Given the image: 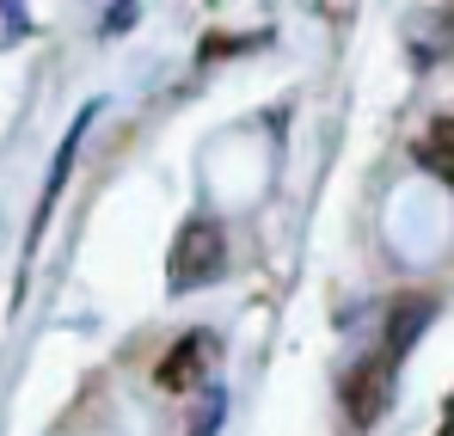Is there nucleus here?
I'll use <instances>...</instances> for the list:
<instances>
[{
  "instance_id": "6e6552de",
  "label": "nucleus",
  "mask_w": 454,
  "mask_h": 436,
  "mask_svg": "<svg viewBox=\"0 0 454 436\" xmlns=\"http://www.w3.org/2000/svg\"><path fill=\"white\" fill-rule=\"evenodd\" d=\"M222 406H227L222 393H209V406H203V418L191 424V436H215V431H222Z\"/></svg>"
},
{
  "instance_id": "20e7f679",
  "label": "nucleus",
  "mask_w": 454,
  "mask_h": 436,
  "mask_svg": "<svg viewBox=\"0 0 454 436\" xmlns=\"http://www.w3.org/2000/svg\"><path fill=\"white\" fill-rule=\"evenodd\" d=\"M430 320H436V295H405V301H393V320H387V357H405Z\"/></svg>"
},
{
  "instance_id": "f03ea898",
  "label": "nucleus",
  "mask_w": 454,
  "mask_h": 436,
  "mask_svg": "<svg viewBox=\"0 0 454 436\" xmlns=\"http://www.w3.org/2000/svg\"><path fill=\"white\" fill-rule=\"evenodd\" d=\"M387 400H393V357H387V351L356 357L350 375H344V412H350L356 424H380Z\"/></svg>"
},
{
  "instance_id": "f257e3e1",
  "label": "nucleus",
  "mask_w": 454,
  "mask_h": 436,
  "mask_svg": "<svg viewBox=\"0 0 454 436\" xmlns=\"http://www.w3.org/2000/svg\"><path fill=\"white\" fill-rule=\"evenodd\" d=\"M227 265V234L215 216H191L178 227V240H172V271H166V283L172 295H191L203 289V283H215Z\"/></svg>"
},
{
  "instance_id": "9d476101",
  "label": "nucleus",
  "mask_w": 454,
  "mask_h": 436,
  "mask_svg": "<svg viewBox=\"0 0 454 436\" xmlns=\"http://www.w3.org/2000/svg\"><path fill=\"white\" fill-rule=\"evenodd\" d=\"M436 436H454V393H449V406H442V424H436Z\"/></svg>"
},
{
  "instance_id": "7ed1b4c3",
  "label": "nucleus",
  "mask_w": 454,
  "mask_h": 436,
  "mask_svg": "<svg viewBox=\"0 0 454 436\" xmlns=\"http://www.w3.org/2000/svg\"><path fill=\"white\" fill-rule=\"evenodd\" d=\"M209 351H215V345H209L203 332H184V338H178V345H172V351L160 357L153 381H160L166 393H191V387L203 381V363H209Z\"/></svg>"
},
{
  "instance_id": "423d86ee",
  "label": "nucleus",
  "mask_w": 454,
  "mask_h": 436,
  "mask_svg": "<svg viewBox=\"0 0 454 436\" xmlns=\"http://www.w3.org/2000/svg\"><path fill=\"white\" fill-rule=\"evenodd\" d=\"M418 160H424V166H430V172H436V178H442V185L454 191V117H436V123L424 130V142H418Z\"/></svg>"
},
{
  "instance_id": "39448f33",
  "label": "nucleus",
  "mask_w": 454,
  "mask_h": 436,
  "mask_svg": "<svg viewBox=\"0 0 454 436\" xmlns=\"http://www.w3.org/2000/svg\"><path fill=\"white\" fill-rule=\"evenodd\" d=\"M86 117H92V105L74 117V130L62 136V154H56V166H50V185H43V203H37V221H31V240L43 234V216H50V203H56V191L68 185V166H74V147H80V136H86Z\"/></svg>"
},
{
  "instance_id": "1a4fd4ad",
  "label": "nucleus",
  "mask_w": 454,
  "mask_h": 436,
  "mask_svg": "<svg viewBox=\"0 0 454 436\" xmlns=\"http://www.w3.org/2000/svg\"><path fill=\"white\" fill-rule=\"evenodd\" d=\"M136 19H142V6H111V12H105V25H98V31H129V25H136Z\"/></svg>"
},
{
  "instance_id": "0eeeda50",
  "label": "nucleus",
  "mask_w": 454,
  "mask_h": 436,
  "mask_svg": "<svg viewBox=\"0 0 454 436\" xmlns=\"http://www.w3.org/2000/svg\"><path fill=\"white\" fill-rule=\"evenodd\" d=\"M252 44H258V37H209V44H203V50H197V62H203V68H209V62H215V56H233V50H252Z\"/></svg>"
}]
</instances>
